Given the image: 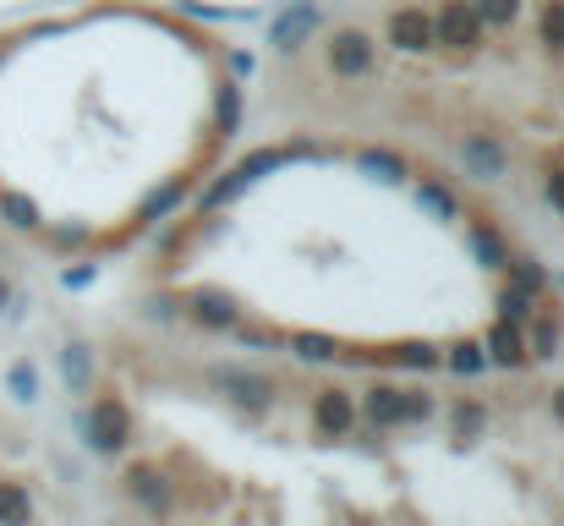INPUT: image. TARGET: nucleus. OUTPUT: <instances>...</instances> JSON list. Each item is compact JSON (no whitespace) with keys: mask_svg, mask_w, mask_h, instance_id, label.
I'll use <instances>...</instances> for the list:
<instances>
[{"mask_svg":"<svg viewBox=\"0 0 564 526\" xmlns=\"http://www.w3.org/2000/svg\"><path fill=\"white\" fill-rule=\"evenodd\" d=\"M291 351H296L302 362H329V356H335V341H329V335L302 330V335H291Z\"/></svg>","mask_w":564,"mask_h":526,"instance_id":"14","label":"nucleus"},{"mask_svg":"<svg viewBox=\"0 0 564 526\" xmlns=\"http://www.w3.org/2000/svg\"><path fill=\"white\" fill-rule=\"evenodd\" d=\"M88 444L94 450H121L127 444V406H116V400H99L94 411H88Z\"/></svg>","mask_w":564,"mask_h":526,"instance_id":"8","label":"nucleus"},{"mask_svg":"<svg viewBox=\"0 0 564 526\" xmlns=\"http://www.w3.org/2000/svg\"><path fill=\"white\" fill-rule=\"evenodd\" d=\"M460 165H466V175H477V181H499V175L510 171L505 143H499V138H488V132H477V138H466V143H460Z\"/></svg>","mask_w":564,"mask_h":526,"instance_id":"5","label":"nucleus"},{"mask_svg":"<svg viewBox=\"0 0 564 526\" xmlns=\"http://www.w3.org/2000/svg\"><path fill=\"white\" fill-rule=\"evenodd\" d=\"M543 192H549V203H554V208H560V214H564V171H554V175H549V186H543Z\"/></svg>","mask_w":564,"mask_h":526,"instance_id":"31","label":"nucleus"},{"mask_svg":"<svg viewBox=\"0 0 564 526\" xmlns=\"http://www.w3.org/2000/svg\"><path fill=\"white\" fill-rule=\"evenodd\" d=\"M543 39H549V44H564V0L549 6V17H543Z\"/></svg>","mask_w":564,"mask_h":526,"instance_id":"26","label":"nucleus"},{"mask_svg":"<svg viewBox=\"0 0 564 526\" xmlns=\"http://www.w3.org/2000/svg\"><path fill=\"white\" fill-rule=\"evenodd\" d=\"M554 351H560V330L543 324V330H538V356H554Z\"/></svg>","mask_w":564,"mask_h":526,"instance_id":"30","label":"nucleus"},{"mask_svg":"<svg viewBox=\"0 0 564 526\" xmlns=\"http://www.w3.org/2000/svg\"><path fill=\"white\" fill-rule=\"evenodd\" d=\"M373 61H378V44L368 39V33L346 28V33L329 39V72H335V77H368Z\"/></svg>","mask_w":564,"mask_h":526,"instance_id":"2","label":"nucleus"},{"mask_svg":"<svg viewBox=\"0 0 564 526\" xmlns=\"http://www.w3.org/2000/svg\"><path fill=\"white\" fill-rule=\"evenodd\" d=\"M0 208L11 214V225H33V203L28 197H0Z\"/></svg>","mask_w":564,"mask_h":526,"instance_id":"28","label":"nucleus"},{"mask_svg":"<svg viewBox=\"0 0 564 526\" xmlns=\"http://www.w3.org/2000/svg\"><path fill=\"white\" fill-rule=\"evenodd\" d=\"M455 428H460V433H477V428H482V406H460V411H455Z\"/></svg>","mask_w":564,"mask_h":526,"instance_id":"29","label":"nucleus"},{"mask_svg":"<svg viewBox=\"0 0 564 526\" xmlns=\"http://www.w3.org/2000/svg\"><path fill=\"white\" fill-rule=\"evenodd\" d=\"M351 422H357V406H351V395H340V389H324V395H318V428L340 439Z\"/></svg>","mask_w":564,"mask_h":526,"instance_id":"10","label":"nucleus"},{"mask_svg":"<svg viewBox=\"0 0 564 526\" xmlns=\"http://www.w3.org/2000/svg\"><path fill=\"white\" fill-rule=\"evenodd\" d=\"M318 22H324V11H318L313 0H291V6L269 22V44H274V50H296V44H307V39L318 33Z\"/></svg>","mask_w":564,"mask_h":526,"instance_id":"3","label":"nucleus"},{"mask_svg":"<svg viewBox=\"0 0 564 526\" xmlns=\"http://www.w3.org/2000/svg\"><path fill=\"white\" fill-rule=\"evenodd\" d=\"M505 269H510L516 291H527V297H538V291H543V269H538V264H527V258H505Z\"/></svg>","mask_w":564,"mask_h":526,"instance_id":"16","label":"nucleus"},{"mask_svg":"<svg viewBox=\"0 0 564 526\" xmlns=\"http://www.w3.org/2000/svg\"><path fill=\"white\" fill-rule=\"evenodd\" d=\"M400 362H405V367H438V351L433 346H400Z\"/></svg>","mask_w":564,"mask_h":526,"instance_id":"27","label":"nucleus"},{"mask_svg":"<svg viewBox=\"0 0 564 526\" xmlns=\"http://www.w3.org/2000/svg\"><path fill=\"white\" fill-rule=\"evenodd\" d=\"M33 522V500L22 483H0V526H28Z\"/></svg>","mask_w":564,"mask_h":526,"instance_id":"12","label":"nucleus"},{"mask_svg":"<svg viewBox=\"0 0 564 526\" xmlns=\"http://www.w3.org/2000/svg\"><path fill=\"white\" fill-rule=\"evenodd\" d=\"M0 302H6V280H0Z\"/></svg>","mask_w":564,"mask_h":526,"instance_id":"36","label":"nucleus"},{"mask_svg":"<svg viewBox=\"0 0 564 526\" xmlns=\"http://www.w3.org/2000/svg\"><path fill=\"white\" fill-rule=\"evenodd\" d=\"M362 171H378L383 181H400V175H405V165H400L394 154H383V149H362Z\"/></svg>","mask_w":564,"mask_h":526,"instance_id":"17","label":"nucleus"},{"mask_svg":"<svg viewBox=\"0 0 564 526\" xmlns=\"http://www.w3.org/2000/svg\"><path fill=\"white\" fill-rule=\"evenodd\" d=\"M362 411H368V422H373V428H400V422L427 417L433 406H427V395H405V389H394V384H378V389H368Z\"/></svg>","mask_w":564,"mask_h":526,"instance_id":"1","label":"nucleus"},{"mask_svg":"<svg viewBox=\"0 0 564 526\" xmlns=\"http://www.w3.org/2000/svg\"><path fill=\"white\" fill-rule=\"evenodd\" d=\"M433 39L449 44V50H471V44L482 39V22H477V11H471L466 0H449V6L433 17Z\"/></svg>","mask_w":564,"mask_h":526,"instance_id":"4","label":"nucleus"},{"mask_svg":"<svg viewBox=\"0 0 564 526\" xmlns=\"http://www.w3.org/2000/svg\"><path fill=\"white\" fill-rule=\"evenodd\" d=\"M389 44H394V50H427V44H433V17H427L422 6L389 11Z\"/></svg>","mask_w":564,"mask_h":526,"instance_id":"7","label":"nucleus"},{"mask_svg":"<svg viewBox=\"0 0 564 526\" xmlns=\"http://www.w3.org/2000/svg\"><path fill=\"white\" fill-rule=\"evenodd\" d=\"M471 247H477V253H482V264H494V269H499V264L510 258V253H505V247H499V241H494L488 230H471Z\"/></svg>","mask_w":564,"mask_h":526,"instance_id":"24","label":"nucleus"},{"mask_svg":"<svg viewBox=\"0 0 564 526\" xmlns=\"http://www.w3.org/2000/svg\"><path fill=\"white\" fill-rule=\"evenodd\" d=\"M94 280V269H66V291H77V286H88Z\"/></svg>","mask_w":564,"mask_h":526,"instance_id":"34","label":"nucleus"},{"mask_svg":"<svg viewBox=\"0 0 564 526\" xmlns=\"http://www.w3.org/2000/svg\"><path fill=\"white\" fill-rule=\"evenodd\" d=\"M471 11H477V22H494V28H499V22H510V17L521 11V0H477Z\"/></svg>","mask_w":564,"mask_h":526,"instance_id":"18","label":"nucleus"},{"mask_svg":"<svg viewBox=\"0 0 564 526\" xmlns=\"http://www.w3.org/2000/svg\"><path fill=\"white\" fill-rule=\"evenodd\" d=\"M274 165H285V154H280V149H263V154H252L247 165H236V171L225 175V181H219V186H214V192H208L203 203H208V208H219V203H230L236 192H247V186H252L258 175H263V171H274Z\"/></svg>","mask_w":564,"mask_h":526,"instance_id":"6","label":"nucleus"},{"mask_svg":"<svg viewBox=\"0 0 564 526\" xmlns=\"http://www.w3.org/2000/svg\"><path fill=\"white\" fill-rule=\"evenodd\" d=\"M11 395H17V400H33V395H39V378H33V367H28V362H17V367H11Z\"/></svg>","mask_w":564,"mask_h":526,"instance_id":"23","label":"nucleus"},{"mask_svg":"<svg viewBox=\"0 0 564 526\" xmlns=\"http://www.w3.org/2000/svg\"><path fill=\"white\" fill-rule=\"evenodd\" d=\"M208 378H214L219 389H230V395H236L241 406H252V411H258V406H269V384H263L258 373H241V367H214Z\"/></svg>","mask_w":564,"mask_h":526,"instance_id":"9","label":"nucleus"},{"mask_svg":"<svg viewBox=\"0 0 564 526\" xmlns=\"http://www.w3.org/2000/svg\"><path fill=\"white\" fill-rule=\"evenodd\" d=\"M449 367H455V373H482V367H488V356H482L477 346H455L449 351Z\"/></svg>","mask_w":564,"mask_h":526,"instance_id":"21","label":"nucleus"},{"mask_svg":"<svg viewBox=\"0 0 564 526\" xmlns=\"http://www.w3.org/2000/svg\"><path fill=\"white\" fill-rule=\"evenodd\" d=\"M416 203H422L427 214H438V219H455V197H449L438 181H422V186H416Z\"/></svg>","mask_w":564,"mask_h":526,"instance_id":"15","label":"nucleus"},{"mask_svg":"<svg viewBox=\"0 0 564 526\" xmlns=\"http://www.w3.org/2000/svg\"><path fill=\"white\" fill-rule=\"evenodd\" d=\"M236 110H241V88H219V132H236Z\"/></svg>","mask_w":564,"mask_h":526,"instance_id":"22","label":"nucleus"},{"mask_svg":"<svg viewBox=\"0 0 564 526\" xmlns=\"http://www.w3.org/2000/svg\"><path fill=\"white\" fill-rule=\"evenodd\" d=\"M236 335H241L247 346H280V341H274V335H263V330H236Z\"/></svg>","mask_w":564,"mask_h":526,"instance_id":"32","label":"nucleus"},{"mask_svg":"<svg viewBox=\"0 0 564 526\" xmlns=\"http://www.w3.org/2000/svg\"><path fill=\"white\" fill-rule=\"evenodd\" d=\"M488 362H499V367H521V362H527L521 324H499V330L488 335Z\"/></svg>","mask_w":564,"mask_h":526,"instance_id":"11","label":"nucleus"},{"mask_svg":"<svg viewBox=\"0 0 564 526\" xmlns=\"http://www.w3.org/2000/svg\"><path fill=\"white\" fill-rule=\"evenodd\" d=\"M66 378H72V389H83V384H88V356H83V346L66 351Z\"/></svg>","mask_w":564,"mask_h":526,"instance_id":"25","label":"nucleus"},{"mask_svg":"<svg viewBox=\"0 0 564 526\" xmlns=\"http://www.w3.org/2000/svg\"><path fill=\"white\" fill-rule=\"evenodd\" d=\"M554 417H560V422H564V389H560V395H554Z\"/></svg>","mask_w":564,"mask_h":526,"instance_id":"35","label":"nucleus"},{"mask_svg":"<svg viewBox=\"0 0 564 526\" xmlns=\"http://www.w3.org/2000/svg\"><path fill=\"white\" fill-rule=\"evenodd\" d=\"M499 308H505V324H527V319H532V297H527V291H505Z\"/></svg>","mask_w":564,"mask_h":526,"instance_id":"20","label":"nucleus"},{"mask_svg":"<svg viewBox=\"0 0 564 526\" xmlns=\"http://www.w3.org/2000/svg\"><path fill=\"white\" fill-rule=\"evenodd\" d=\"M230 72H236V77H252V55L236 50V55H230Z\"/></svg>","mask_w":564,"mask_h":526,"instance_id":"33","label":"nucleus"},{"mask_svg":"<svg viewBox=\"0 0 564 526\" xmlns=\"http://www.w3.org/2000/svg\"><path fill=\"white\" fill-rule=\"evenodd\" d=\"M132 494H138L149 511H165V505H171V489H165V477H154L149 466H138V472H132Z\"/></svg>","mask_w":564,"mask_h":526,"instance_id":"13","label":"nucleus"},{"mask_svg":"<svg viewBox=\"0 0 564 526\" xmlns=\"http://www.w3.org/2000/svg\"><path fill=\"white\" fill-rule=\"evenodd\" d=\"M197 319L203 324H236V313H230L225 297H197Z\"/></svg>","mask_w":564,"mask_h":526,"instance_id":"19","label":"nucleus"}]
</instances>
